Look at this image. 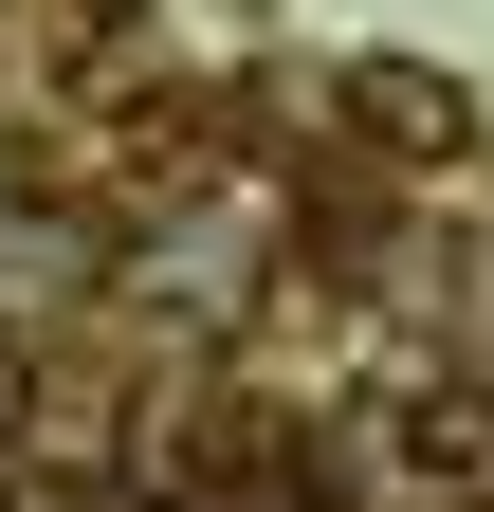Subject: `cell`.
Segmentation results:
<instances>
[{"mask_svg":"<svg viewBox=\"0 0 494 512\" xmlns=\"http://www.w3.org/2000/svg\"><path fill=\"white\" fill-rule=\"evenodd\" d=\"M385 476L421 512H494V403L476 384H421V403H385Z\"/></svg>","mask_w":494,"mask_h":512,"instance_id":"cell-1","label":"cell"},{"mask_svg":"<svg viewBox=\"0 0 494 512\" xmlns=\"http://www.w3.org/2000/svg\"><path fill=\"white\" fill-rule=\"evenodd\" d=\"M348 110H366V147H385V165H458V147H476V92L421 74V55H348Z\"/></svg>","mask_w":494,"mask_h":512,"instance_id":"cell-2","label":"cell"},{"mask_svg":"<svg viewBox=\"0 0 494 512\" xmlns=\"http://www.w3.org/2000/svg\"><path fill=\"white\" fill-rule=\"evenodd\" d=\"M19 421H37V366H19V348H0V439H19Z\"/></svg>","mask_w":494,"mask_h":512,"instance_id":"cell-3","label":"cell"}]
</instances>
